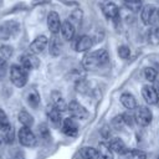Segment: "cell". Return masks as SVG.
<instances>
[{
    "label": "cell",
    "mask_w": 159,
    "mask_h": 159,
    "mask_svg": "<svg viewBox=\"0 0 159 159\" xmlns=\"http://www.w3.org/2000/svg\"><path fill=\"white\" fill-rule=\"evenodd\" d=\"M109 62V56L107 53L106 50L101 48L93 52H89L87 55H84L83 60H82V65L86 70L91 71L98 67H103Z\"/></svg>",
    "instance_id": "obj_1"
},
{
    "label": "cell",
    "mask_w": 159,
    "mask_h": 159,
    "mask_svg": "<svg viewBox=\"0 0 159 159\" xmlns=\"http://www.w3.org/2000/svg\"><path fill=\"white\" fill-rule=\"evenodd\" d=\"M10 81L14 86L21 88L27 82V71L21 65H11L9 70Z\"/></svg>",
    "instance_id": "obj_2"
},
{
    "label": "cell",
    "mask_w": 159,
    "mask_h": 159,
    "mask_svg": "<svg viewBox=\"0 0 159 159\" xmlns=\"http://www.w3.org/2000/svg\"><path fill=\"white\" fill-rule=\"evenodd\" d=\"M20 32V24L16 20H7L0 24V40L6 41Z\"/></svg>",
    "instance_id": "obj_3"
},
{
    "label": "cell",
    "mask_w": 159,
    "mask_h": 159,
    "mask_svg": "<svg viewBox=\"0 0 159 159\" xmlns=\"http://www.w3.org/2000/svg\"><path fill=\"white\" fill-rule=\"evenodd\" d=\"M17 139L21 145L31 148L37 144V138L29 127H21L17 132Z\"/></svg>",
    "instance_id": "obj_4"
},
{
    "label": "cell",
    "mask_w": 159,
    "mask_h": 159,
    "mask_svg": "<svg viewBox=\"0 0 159 159\" xmlns=\"http://www.w3.org/2000/svg\"><path fill=\"white\" fill-rule=\"evenodd\" d=\"M152 118H153V114H152V112H150V109L148 107L139 106V107L135 108L134 119L139 125H142V127L149 125L152 123Z\"/></svg>",
    "instance_id": "obj_5"
},
{
    "label": "cell",
    "mask_w": 159,
    "mask_h": 159,
    "mask_svg": "<svg viewBox=\"0 0 159 159\" xmlns=\"http://www.w3.org/2000/svg\"><path fill=\"white\" fill-rule=\"evenodd\" d=\"M67 111L70 112L71 117L75 118V119H86L87 116H88L87 109L80 102H77V101L70 102V104L67 107Z\"/></svg>",
    "instance_id": "obj_6"
},
{
    "label": "cell",
    "mask_w": 159,
    "mask_h": 159,
    "mask_svg": "<svg viewBox=\"0 0 159 159\" xmlns=\"http://www.w3.org/2000/svg\"><path fill=\"white\" fill-rule=\"evenodd\" d=\"M20 65L26 71H30V70L37 68L40 66V61L36 57V55H34V53H24L20 56Z\"/></svg>",
    "instance_id": "obj_7"
},
{
    "label": "cell",
    "mask_w": 159,
    "mask_h": 159,
    "mask_svg": "<svg viewBox=\"0 0 159 159\" xmlns=\"http://www.w3.org/2000/svg\"><path fill=\"white\" fill-rule=\"evenodd\" d=\"M61 128H62V132L68 137H77L78 134V124L72 117L63 119Z\"/></svg>",
    "instance_id": "obj_8"
},
{
    "label": "cell",
    "mask_w": 159,
    "mask_h": 159,
    "mask_svg": "<svg viewBox=\"0 0 159 159\" xmlns=\"http://www.w3.org/2000/svg\"><path fill=\"white\" fill-rule=\"evenodd\" d=\"M142 96L148 104H158V102H159V94L157 93V91L154 89L153 86H149V84L143 86Z\"/></svg>",
    "instance_id": "obj_9"
},
{
    "label": "cell",
    "mask_w": 159,
    "mask_h": 159,
    "mask_svg": "<svg viewBox=\"0 0 159 159\" xmlns=\"http://www.w3.org/2000/svg\"><path fill=\"white\" fill-rule=\"evenodd\" d=\"M61 20L60 15L56 11H50L47 15V27L52 32V35H56L61 30Z\"/></svg>",
    "instance_id": "obj_10"
},
{
    "label": "cell",
    "mask_w": 159,
    "mask_h": 159,
    "mask_svg": "<svg viewBox=\"0 0 159 159\" xmlns=\"http://www.w3.org/2000/svg\"><path fill=\"white\" fill-rule=\"evenodd\" d=\"M47 45H48L47 37H46L45 35H40V36H37V37L30 43V51H31V53H34V55L41 53V52L46 48Z\"/></svg>",
    "instance_id": "obj_11"
},
{
    "label": "cell",
    "mask_w": 159,
    "mask_h": 159,
    "mask_svg": "<svg viewBox=\"0 0 159 159\" xmlns=\"http://www.w3.org/2000/svg\"><path fill=\"white\" fill-rule=\"evenodd\" d=\"M102 11L106 15V17L117 20L119 17V7L113 1H106L102 4Z\"/></svg>",
    "instance_id": "obj_12"
},
{
    "label": "cell",
    "mask_w": 159,
    "mask_h": 159,
    "mask_svg": "<svg viewBox=\"0 0 159 159\" xmlns=\"http://www.w3.org/2000/svg\"><path fill=\"white\" fill-rule=\"evenodd\" d=\"M93 46V40L91 36L88 35H82L77 39V41L75 42V50L77 52H84L88 51L91 47Z\"/></svg>",
    "instance_id": "obj_13"
},
{
    "label": "cell",
    "mask_w": 159,
    "mask_h": 159,
    "mask_svg": "<svg viewBox=\"0 0 159 159\" xmlns=\"http://www.w3.org/2000/svg\"><path fill=\"white\" fill-rule=\"evenodd\" d=\"M61 51H62V41L60 40L57 34L52 35V37L48 41V52H50V55L56 57L61 53Z\"/></svg>",
    "instance_id": "obj_14"
},
{
    "label": "cell",
    "mask_w": 159,
    "mask_h": 159,
    "mask_svg": "<svg viewBox=\"0 0 159 159\" xmlns=\"http://www.w3.org/2000/svg\"><path fill=\"white\" fill-rule=\"evenodd\" d=\"M108 145H109V148L112 149V152H114V153H117V154H119V155H124V154L127 153V150H128L125 143H124L120 138H117V137L109 139Z\"/></svg>",
    "instance_id": "obj_15"
},
{
    "label": "cell",
    "mask_w": 159,
    "mask_h": 159,
    "mask_svg": "<svg viewBox=\"0 0 159 159\" xmlns=\"http://www.w3.org/2000/svg\"><path fill=\"white\" fill-rule=\"evenodd\" d=\"M75 32H76V27L70 20H65L61 24V34H62V37L65 40L71 41L75 37Z\"/></svg>",
    "instance_id": "obj_16"
},
{
    "label": "cell",
    "mask_w": 159,
    "mask_h": 159,
    "mask_svg": "<svg viewBox=\"0 0 159 159\" xmlns=\"http://www.w3.org/2000/svg\"><path fill=\"white\" fill-rule=\"evenodd\" d=\"M155 9L157 7L154 5H144L142 7L140 19H142V21H143L144 25H152V19H153V15H154Z\"/></svg>",
    "instance_id": "obj_17"
},
{
    "label": "cell",
    "mask_w": 159,
    "mask_h": 159,
    "mask_svg": "<svg viewBox=\"0 0 159 159\" xmlns=\"http://www.w3.org/2000/svg\"><path fill=\"white\" fill-rule=\"evenodd\" d=\"M25 99H26L27 104H29L31 108H34V109H36V108L40 106V94H39V92H37L35 88H30V89L26 92Z\"/></svg>",
    "instance_id": "obj_18"
},
{
    "label": "cell",
    "mask_w": 159,
    "mask_h": 159,
    "mask_svg": "<svg viewBox=\"0 0 159 159\" xmlns=\"http://www.w3.org/2000/svg\"><path fill=\"white\" fill-rule=\"evenodd\" d=\"M51 99H52V106L56 109H58L61 113L65 112V111H67V107L68 106L66 104V102H65V99H63V97H62V94L60 92L53 91L52 94H51Z\"/></svg>",
    "instance_id": "obj_19"
},
{
    "label": "cell",
    "mask_w": 159,
    "mask_h": 159,
    "mask_svg": "<svg viewBox=\"0 0 159 159\" xmlns=\"http://www.w3.org/2000/svg\"><path fill=\"white\" fill-rule=\"evenodd\" d=\"M47 116H48V119L50 122L55 125V127H60L62 125V117H61V112L58 109H56L53 106H51L47 111Z\"/></svg>",
    "instance_id": "obj_20"
},
{
    "label": "cell",
    "mask_w": 159,
    "mask_h": 159,
    "mask_svg": "<svg viewBox=\"0 0 159 159\" xmlns=\"http://www.w3.org/2000/svg\"><path fill=\"white\" fill-rule=\"evenodd\" d=\"M120 103L127 108V109H135L137 108V99L133 94L130 93H123L120 96Z\"/></svg>",
    "instance_id": "obj_21"
},
{
    "label": "cell",
    "mask_w": 159,
    "mask_h": 159,
    "mask_svg": "<svg viewBox=\"0 0 159 159\" xmlns=\"http://www.w3.org/2000/svg\"><path fill=\"white\" fill-rule=\"evenodd\" d=\"M81 157L83 159H99V153L98 149L93 147H84L81 149Z\"/></svg>",
    "instance_id": "obj_22"
},
{
    "label": "cell",
    "mask_w": 159,
    "mask_h": 159,
    "mask_svg": "<svg viewBox=\"0 0 159 159\" xmlns=\"http://www.w3.org/2000/svg\"><path fill=\"white\" fill-rule=\"evenodd\" d=\"M98 153L99 159H113V152L109 148V145L104 142H101L98 145Z\"/></svg>",
    "instance_id": "obj_23"
},
{
    "label": "cell",
    "mask_w": 159,
    "mask_h": 159,
    "mask_svg": "<svg viewBox=\"0 0 159 159\" xmlns=\"http://www.w3.org/2000/svg\"><path fill=\"white\" fill-rule=\"evenodd\" d=\"M17 119L22 124V127H29L30 128L34 124V118L27 111H20V113L17 116Z\"/></svg>",
    "instance_id": "obj_24"
},
{
    "label": "cell",
    "mask_w": 159,
    "mask_h": 159,
    "mask_svg": "<svg viewBox=\"0 0 159 159\" xmlns=\"http://www.w3.org/2000/svg\"><path fill=\"white\" fill-rule=\"evenodd\" d=\"M148 42L150 45H159V26H153L148 31Z\"/></svg>",
    "instance_id": "obj_25"
},
{
    "label": "cell",
    "mask_w": 159,
    "mask_h": 159,
    "mask_svg": "<svg viewBox=\"0 0 159 159\" xmlns=\"http://www.w3.org/2000/svg\"><path fill=\"white\" fill-rule=\"evenodd\" d=\"M124 157L125 159H147V154L139 149H128Z\"/></svg>",
    "instance_id": "obj_26"
},
{
    "label": "cell",
    "mask_w": 159,
    "mask_h": 159,
    "mask_svg": "<svg viewBox=\"0 0 159 159\" xmlns=\"http://www.w3.org/2000/svg\"><path fill=\"white\" fill-rule=\"evenodd\" d=\"M10 128H11V125H10L7 114L0 108V130L5 133V132H7Z\"/></svg>",
    "instance_id": "obj_27"
},
{
    "label": "cell",
    "mask_w": 159,
    "mask_h": 159,
    "mask_svg": "<svg viewBox=\"0 0 159 159\" xmlns=\"http://www.w3.org/2000/svg\"><path fill=\"white\" fill-rule=\"evenodd\" d=\"M82 15H83L82 10L77 9V10H75V11H72V14H71V16H70L68 20H70L75 26H76V25H80L81 21H82Z\"/></svg>",
    "instance_id": "obj_28"
},
{
    "label": "cell",
    "mask_w": 159,
    "mask_h": 159,
    "mask_svg": "<svg viewBox=\"0 0 159 159\" xmlns=\"http://www.w3.org/2000/svg\"><path fill=\"white\" fill-rule=\"evenodd\" d=\"M157 75H158V72H157L153 67H147V68H144V78H145L147 81L154 82V81L157 80Z\"/></svg>",
    "instance_id": "obj_29"
},
{
    "label": "cell",
    "mask_w": 159,
    "mask_h": 159,
    "mask_svg": "<svg viewBox=\"0 0 159 159\" xmlns=\"http://www.w3.org/2000/svg\"><path fill=\"white\" fill-rule=\"evenodd\" d=\"M12 52H14V50H12L11 46H9V45H2V46H0V56L4 57L5 60L10 58V57L12 56Z\"/></svg>",
    "instance_id": "obj_30"
},
{
    "label": "cell",
    "mask_w": 159,
    "mask_h": 159,
    "mask_svg": "<svg viewBox=\"0 0 159 159\" xmlns=\"http://www.w3.org/2000/svg\"><path fill=\"white\" fill-rule=\"evenodd\" d=\"M125 6H127L130 11L138 12L139 10H142L143 4H142V0H140V1H130V2H125Z\"/></svg>",
    "instance_id": "obj_31"
},
{
    "label": "cell",
    "mask_w": 159,
    "mask_h": 159,
    "mask_svg": "<svg viewBox=\"0 0 159 159\" xmlns=\"http://www.w3.org/2000/svg\"><path fill=\"white\" fill-rule=\"evenodd\" d=\"M124 124H125V122H124V117H123V114L116 116V117L112 119V125H113L116 129H120Z\"/></svg>",
    "instance_id": "obj_32"
},
{
    "label": "cell",
    "mask_w": 159,
    "mask_h": 159,
    "mask_svg": "<svg viewBox=\"0 0 159 159\" xmlns=\"http://www.w3.org/2000/svg\"><path fill=\"white\" fill-rule=\"evenodd\" d=\"M118 55H119V57L123 58V60L128 58V57L130 56V50H129V47L125 46V45L119 46V47H118Z\"/></svg>",
    "instance_id": "obj_33"
},
{
    "label": "cell",
    "mask_w": 159,
    "mask_h": 159,
    "mask_svg": "<svg viewBox=\"0 0 159 159\" xmlns=\"http://www.w3.org/2000/svg\"><path fill=\"white\" fill-rule=\"evenodd\" d=\"M6 71H7V60L0 56V80L5 77Z\"/></svg>",
    "instance_id": "obj_34"
},
{
    "label": "cell",
    "mask_w": 159,
    "mask_h": 159,
    "mask_svg": "<svg viewBox=\"0 0 159 159\" xmlns=\"http://www.w3.org/2000/svg\"><path fill=\"white\" fill-rule=\"evenodd\" d=\"M76 88H77L78 92H81V93H86L87 89L89 88V87H88V82L84 81V80H80V81L77 82V84H76Z\"/></svg>",
    "instance_id": "obj_35"
},
{
    "label": "cell",
    "mask_w": 159,
    "mask_h": 159,
    "mask_svg": "<svg viewBox=\"0 0 159 159\" xmlns=\"http://www.w3.org/2000/svg\"><path fill=\"white\" fill-rule=\"evenodd\" d=\"M39 134H40V137L42 139H48L50 138V130L45 124H41L39 127Z\"/></svg>",
    "instance_id": "obj_36"
},
{
    "label": "cell",
    "mask_w": 159,
    "mask_h": 159,
    "mask_svg": "<svg viewBox=\"0 0 159 159\" xmlns=\"http://www.w3.org/2000/svg\"><path fill=\"white\" fill-rule=\"evenodd\" d=\"M4 139H5V142H7V143H12V142H14L15 134H14V129H12V128H10L7 132H5Z\"/></svg>",
    "instance_id": "obj_37"
},
{
    "label": "cell",
    "mask_w": 159,
    "mask_h": 159,
    "mask_svg": "<svg viewBox=\"0 0 159 159\" xmlns=\"http://www.w3.org/2000/svg\"><path fill=\"white\" fill-rule=\"evenodd\" d=\"M123 117H124V122H125L127 125H132L133 122L135 120V119H134V116H132V114H129V113H124Z\"/></svg>",
    "instance_id": "obj_38"
},
{
    "label": "cell",
    "mask_w": 159,
    "mask_h": 159,
    "mask_svg": "<svg viewBox=\"0 0 159 159\" xmlns=\"http://www.w3.org/2000/svg\"><path fill=\"white\" fill-rule=\"evenodd\" d=\"M152 25H154V26L159 25V7L155 9V11H154V15H153V19H152Z\"/></svg>",
    "instance_id": "obj_39"
},
{
    "label": "cell",
    "mask_w": 159,
    "mask_h": 159,
    "mask_svg": "<svg viewBox=\"0 0 159 159\" xmlns=\"http://www.w3.org/2000/svg\"><path fill=\"white\" fill-rule=\"evenodd\" d=\"M48 2H51V0H32L31 5L32 6H39V5H46Z\"/></svg>",
    "instance_id": "obj_40"
},
{
    "label": "cell",
    "mask_w": 159,
    "mask_h": 159,
    "mask_svg": "<svg viewBox=\"0 0 159 159\" xmlns=\"http://www.w3.org/2000/svg\"><path fill=\"white\" fill-rule=\"evenodd\" d=\"M153 87H154V89L157 91V93L159 94V80H155V81H154V86H153Z\"/></svg>",
    "instance_id": "obj_41"
},
{
    "label": "cell",
    "mask_w": 159,
    "mask_h": 159,
    "mask_svg": "<svg viewBox=\"0 0 159 159\" xmlns=\"http://www.w3.org/2000/svg\"><path fill=\"white\" fill-rule=\"evenodd\" d=\"M130 1H140V0H124V2H130Z\"/></svg>",
    "instance_id": "obj_42"
},
{
    "label": "cell",
    "mask_w": 159,
    "mask_h": 159,
    "mask_svg": "<svg viewBox=\"0 0 159 159\" xmlns=\"http://www.w3.org/2000/svg\"><path fill=\"white\" fill-rule=\"evenodd\" d=\"M2 1H4V0H0V6L2 5Z\"/></svg>",
    "instance_id": "obj_43"
},
{
    "label": "cell",
    "mask_w": 159,
    "mask_h": 159,
    "mask_svg": "<svg viewBox=\"0 0 159 159\" xmlns=\"http://www.w3.org/2000/svg\"><path fill=\"white\" fill-rule=\"evenodd\" d=\"M157 159H159V157H158V158H157Z\"/></svg>",
    "instance_id": "obj_44"
},
{
    "label": "cell",
    "mask_w": 159,
    "mask_h": 159,
    "mask_svg": "<svg viewBox=\"0 0 159 159\" xmlns=\"http://www.w3.org/2000/svg\"><path fill=\"white\" fill-rule=\"evenodd\" d=\"M0 142H1V140H0Z\"/></svg>",
    "instance_id": "obj_45"
},
{
    "label": "cell",
    "mask_w": 159,
    "mask_h": 159,
    "mask_svg": "<svg viewBox=\"0 0 159 159\" xmlns=\"http://www.w3.org/2000/svg\"><path fill=\"white\" fill-rule=\"evenodd\" d=\"M158 103H159V102H158Z\"/></svg>",
    "instance_id": "obj_46"
}]
</instances>
